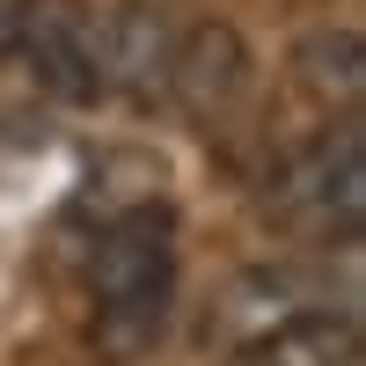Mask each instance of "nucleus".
Segmentation results:
<instances>
[{
	"instance_id": "obj_2",
	"label": "nucleus",
	"mask_w": 366,
	"mask_h": 366,
	"mask_svg": "<svg viewBox=\"0 0 366 366\" xmlns=\"http://www.w3.org/2000/svg\"><path fill=\"white\" fill-rule=\"evenodd\" d=\"M279 212L315 234L359 242L366 227V147H359V110L337 117V132H322L315 147H300L279 176Z\"/></svg>"
},
{
	"instance_id": "obj_9",
	"label": "nucleus",
	"mask_w": 366,
	"mask_h": 366,
	"mask_svg": "<svg viewBox=\"0 0 366 366\" xmlns=\"http://www.w3.org/2000/svg\"><path fill=\"white\" fill-rule=\"evenodd\" d=\"M15 8L22 0H0V44H8V29H15Z\"/></svg>"
},
{
	"instance_id": "obj_3",
	"label": "nucleus",
	"mask_w": 366,
	"mask_h": 366,
	"mask_svg": "<svg viewBox=\"0 0 366 366\" xmlns=\"http://www.w3.org/2000/svg\"><path fill=\"white\" fill-rule=\"evenodd\" d=\"M8 44L22 51V66L37 74L44 96L59 103H96L103 74H96V15L81 0H22Z\"/></svg>"
},
{
	"instance_id": "obj_6",
	"label": "nucleus",
	"mask_w": 366,
	"mask_h": 366,
	"mask_svg": "<svg viewBox=\"0 0 366 366\" xmlns=\"http://www.w3.org/2000/svg\"><path fill=\"white\" fill-rule=\"evenodd\" d=\"M249 359L257 366H359V330H352V315L315 308V315H300L286 330H271Z\"/></svg>"
},
{
	"instance_id": "obj_8",
	"label": "nucleus",
	"mask_w": 366,
	"mask_h": 366,
	"mask_svg": "<svg viewBox=\"0 0 366 366\" xmlns=\"http://www.w3.org/2000/svg\"><path fill=\"white\" fill-rule=\"evenodd\" d=\"M315 308H322V300L300 293L293 271H249V279L234 286V337H242V352H257L271 330H286V322L315 315Z\"/></svg>"
},
{
	"instance_id": "obj_7",
	"label": "nucleus",
	"mask_w": 366,
	"mask_h": 366,
	"mask_svg": "<svg viewBox=\"0 0 366 366\" xmlns=\"http://www.w3.org/2000/svg\"><path fill=\"white\" fill-rule=\"evenodd\" d=\"M293 74L315 103H337V110H359V88H366V59H359V37L352 29H315L300 37L293 51Z\"/></svg>"
},
{
	"instance_id": "obj_1",
	"label": "nucleus",
	"mask_w": 366,
	"mask_h": 366,
	"mask_svg": "<svg viewBox=\"0 0 366 366\" xmlns=\"http://www.w3.org/2000/svg\"><path fill=\"white\" fill-rule=\"evenodd\" d=\"M96 322H88V345L103 359H139L154 352V337L169 330V300H176V234L169 212L139 205L125 220H110L96 242Z\"/></svg>"
},
{
	"instance_id": "obj_4",
	"label": "nucleus",
	"mask_w": 366,
	"mask_h": 366,
	"mask_svg": "<svg viewBox=\"0 0 366 366\" xmlns=\"http://www.w3.org/2000/svg\"><path fill=\"white\" fill-rule=\"evenodd\" d=\"M176 37L183 29L169 22L162 0H117L96 22V74H103V88H117V96H132V103L169 96Z\"/></svg>"
},
{
	"instance_id": "obj_5",
	"label": "nucleus",
	"mask_w": 366,
	"mask_h": 366,
	"mask_svg": "<svg viewBox=\"0 0 366 366\" xmlns=\"http://www.w3.org/2000/svg\"><path fill=\"white\" fill-rule=\"evenodd\" d=\"M242 88H249V44H242L227 22H198V29L176 37L169 96H183L198 117H212V110H227Z\"/></svg>"
}]
</instances>
